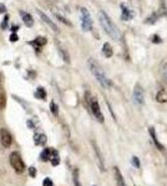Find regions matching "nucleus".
Returning a JSON list of instances; mask_svg holds the SVG:
<instances>
[{"mask_svg":"<svg viewBox=\"0 0 167 186\" xmlns=\"http://www.w3.org/2000/svg\"><path fill=\"white\" fill-rule=\"evenodd\" d=\"M99 19H100V24H101V26H102L104 31L111 37V39H114V40L121 39V32H120L119 27L114 24V21L109 17L107 14H106L105 11H100Z\"/></svg>","mask_w":167,"mask_h":186,"instance_id":"obj_1","label":"nucleus"},{"mask_svg":"<svg viewBox=\"0 0 167 186\" xmlns=\"http://www.w3.org/2000/svg\"><path fill=\"white\" fill-rule=\"evenodd\" d=\"M89 68H90L91 73L94 74V77L96 78V81L99 82L104 88H110L111 86H112V82L109 80V77L105 74L102 68H101L99 66V63H97L96 61H94L92 58L89 60Z\"/></svg>","mask_w":167,"mask_h":186,"instance_id":"obj_2","label":"nucleus"},{"mask_svg":"<svg viewBox=\"0 0 167 186\" xmlns=\"http://www.w3.org/2000/svg\"><path fill=\"white\" fill-rule=\"evenodd\" d=\"M9 159H10V164L13 166V169L15 170L16 173H22V171L25 170V164L18 151H13Z\"/></svg>","mask_w":167,"mask_h":186,"instance_id":"obj_3","label":"nucleus"},{"mask_svg":"<svg viewBox=\"0 0 167 186\" xmlns=\"http://www.w3.org/2000/svg\"><path fill=\"white\" fill-rule=\"evenodd\" d=\"M81 12V26L84 31H90L92 29V20H91V15L89 10L86 8H81L80 9Z\"/></svg>","mask_w":167,"mask_h":186,"instance_id":"obj_4","label":"nucleus"},{"mask_svg":"<svg viewBox=\"0 0 167 186\" xmlns=\"http://www.w3.org/2000/svg\"><path fill=\"white\" fill-rule=\"evenodd\" d=\"M89 103H90V109L92 112V114H94V117L99 120L100 123H104V115H102V112H101V109H100V105H99L97 99L92 97V98H90Z\"/></svg>","mask_w":167,"mask_h":186,"instance_id":"obj_5","label":"nucleus"},{"mask_svg":"<svg viewBox=\"0 0 167 186\" xmlns=\"http://www.w3.org/2000/svg\"><path fill=\"white\" fill-rule=\"evenodd\" d=\"M0 142H1V144H3L4 148H9V146L11 145V143H13L11 134H10V132H9L8 129H5V128H1V129H0Z\"/></svg>","mask_w":167,"mask_h":186,"instance_id":"obj_6","label":"nucleus"},{"mask_svg":"<svg viewBox=\"0 0 167 186\" xmlns=\"http://www.w3.org/2000/svg\"><path fill=\"white\" fill-rule=\"evenodd\" d=\"M143 98H145L143 90L141 88L140 85H136L135 90H133V101H135L137 104H143Z\"/></svg>","mask_w":167,"mask_h":186,"instance_id":"obj_7","label":"nucleus"},{"mask_svg":"<svg viewBox=\"0 0 167 186\" xmlns=\"http://www.w3.org/2000/svg\"><path fill=\"white\" fill-rule=\"evenodd\" d=\"M38 14L40 15V17L43 19V21L45 22V24L48 25L49 27H51L53 31H55V32H59V31H60V30H59V27L56 26V24H55V22H54L53 20H50V17H49V16H46L43 11H40V10H39V11H38Z\"/></svg>","mask_w":167,"mask_h":186,"instance_id":"obj_8","label":"nucleus"},{"mask_svg":"<svg viewBox=\"0 0 167 186\" xmlns=\"http://www.w3.org/2000/svg\"><path fill=\"white\" fill-rule=\"evenodd\" d=\"M114 174H115L116 185H117V186H127L126 183H125V180H123V176L121 175V173H120L119 167H115V169H114Z\"/></svg>","mask_w":167,"mask_h":186,"instance_id":"obj_9","label":"nucleus"},{"mask_svg":"<svg viewBox=\"0 0 167 186\" xmlns=\"http://www.w3.org/2000/svg\"><path fill=\"white\" fill-rule=\"evenodd\" d=\"M121 17H122V20H125V21H130L132 19L131 10H130L126 5H123V4H121Z\"/></svg>","mask_w":167,"mask_h":186,"instance_id":"obj_10","label":"nucleus"},{"mask_svg":"<svg viewBox=\"0 0 167 186\" xmlns=\"http://www.w3.org/2000/svg\"><path fill=\"white\" fill-rule=\"evenodd\" d=\"M20 15L22 17V21H24L25 26L31 27L32 25H34V19H32V16L30 15V14H27L25 11H20Z\"/></svg>","mask_w":167,"mask_h":186,"instance_id":"obj_11","label":"nucleus"},{"mask_svg":"<svg viewBox=\"0 0 167 186\" xmlns=\"http://www.w3.org/2000/svg\"><path fill=\"white\" fill-rule=\"evenodd\" d=\"M29 44L34 46V47L36 49V51H40L41 46H44L46 44V39H45V37H43V36H40V37H36L34 41H31V42H29Z\"/></svg>","mask_w":167,"mask_h":186,"instance_id":"obj_12","label":"nucleus"},{"mask_svg":"<svg viewBox=\"0 0 167 186\" xmlns=\"http://www.w3.org/2000/svg\"><path fill=\"white\" fill-rule=\"evenodd\" d=\"M92 146H94V150H95V153H96V155H97V158H99V164H100V167H101V170H105V164H104V158H102V155H101V153H100V149H99V146L96 145V143L95 142H92Z\"/></svg>","mask_w":167,"mask_h":186,"instance_id":"obj_13","label":"nucleus"},{"mask_svg":"<svg viewBox=\"0 0 167 186\" xmlns=\"http://www.w3.org/2000/svg\"><path fill=\"white\" fill-rule=\"evenodd\" d=\"M148 132H150V135H151V138H152V140H154V143H155V145L157 146V148H159V150H163V146H162L161 145V144H160V142H159V139H157V135H156V130H155V128H150V130H148Z\"/></svg>","mask_w":167,"mask_h":186,"instance_id":"obj_14","label":"nucleus"},{"mask_svg":"<svg viewBox=\"0 0 167 186\" xmlns=\"http://www.w3.org/2000/svg\"><path fill=\"white\" fill-rule=\"evenodd\" d=\"M51 155H53V149L46 148V149H44V150L41 151L40 159L43 160V161H49L50 159H51Z\"/></svg>","mask_w":167,"mask_h":186,"instance_id":"obj_15","label":"nucleus"},{"mask_svg":"<svg viewBox=\"0 0 167 186\" xmlns=\"http://www.w3.org/2000/svg\"><path fill=\"white\" fill-rule=\"evenodd\" d=\"M112 53H114V50H112V47H111V45L109 42H105L104 46H102V55L105 56V57L110 58L111 56H112Z\"/></svg>","mask_w":167,"mask_h":186,"instance_id":"obj_16","label":"nucleus"},{"mask_svg":"<svg viewBox=\"0 0 167 186\" xmlns=\"http://www.w3.org/2000/svg\"><path fill=\"white\" fill-rule=\"evenodd\" d=\"M34 140H35L36 145H44V144L46 143V135L45 134H35Z\"/></svg>","mask_w":167,"mask_h":186,"instance_id":"obj_17","label":"nucleus"},{"mask_svg":"<svg viewBox=\"0 0 167 186\" xmlns=\"http://www.w3.org/2000/svg\"><path fill=\"white\" fill-rule=\"evenodd\" d=\"M35 97L39 99H45L46 98V91L43 87H38V90L35 92Z\"/></svg>","mask_w":167,"mask_h":186,"instance_id":"obj_18","label":"nucleus"},{"mask_svg":"<svg viewBox=\"0 0 167 186\" xmlns=\"http://www.w3.org/2000/svg\"><path fill=\"white\" fill-rule=\"evenodd\" d=\"M156 99L159 101V102H166L167 101V94H166V92L163 90H160L159 93H157V96H156Z\"/></svg>","mask_w":167,"mask_h":186,"instance_id":"obj_19","label":"nucleus"},{"mask_svg":"<svg viewBox=\"0 0 167 186\" xmlns=\"http://www.w3.org/2000/svg\"><path fill=\"white\" fill-rule=\"evenodd\" d=\"M59 53L61 55V57L65 62H67V63L70 62V56H69V53L66 52V50H64L62 47H60V46H59Z\"/></svg>","mask_w":167,"mask_h":186,"instance_id":"obj_20","label":"nucleus"},{"mask_svg":"<svg viewBox=\"0 0 167 186\" xmlns=\"http://www.w3.org/2000/svg\"><path fill=\"white\" fill-rule=\"evenodd\" d=\"M161 76L167 82V61L162 62V65H161Z\"/></svg>","mask_w":167,"mask_h":186,"instance_id":"obj_21","label":"nucleus"},{"mask_svg":"<svg viewBox=\"0 0 167 186\" xmlns=\"http://www.w3.org/2000/svg\"><path fill=\"white\" fill-rule=\"evenodd\" d=\"M55 16H56V17L59 19V20L61 21V22H64L65 25H67V26H71V22L69 21V20H67V19L65 17V16H62V15H60V14H58V12H55Z\"/></svg>","mask_w":167,"mask_h":186,"instance_id":"obj_22","label":"nucleus"},{"mask_svg":"<svg viewBox=\"0 0 167 186\" xmlns=\"http://www.w3.org/2000/svg\"><path fill=\"white\" fill-rule=\"evenodd\" d=\"M50 109H51V113L55 115V117H58L59 115V108H58V104L55 103V102H51V104H50Z\"/></svg>","mask_w":167,"mask_h":186,"instance_id":"obj_23","label":"nucleus"},{"mask_svg":"<svg viewBox=\"0 0 167 186\" xmlns=\"http://www.w3.org/2000/svg\"><path fill=\"white\" fill-rule=\"evenodd\" d=\"M74 185H75V186H82L81 185V183H80V180H79V171L75 169V170H74Z\"/></svg>","mask_w":167,"mask_h":186,"instance_id":"obj_24","label":"nucleus"},{"mask_svg":"<svg viewBox=\"0 0 167 186\" xmlns=\"http://www.w3.org/2000/svg\"><path fill=\"white\" fill-rule=\"evenodd\" d=\"M131 162H132V165L135 166V167H140V161H138V158H136V156H132V159H131Z\"/></svg>","mask_w":167,"mask_h":186,"instance_id":"obj_25","label":"nucleus"},{"mask_svg":"<svg viewBox=\"0 0 167 186\" xmlns=\"http://www.w3.org/2000/svg\"><path fill=\"white\" fill-rule=\"evenodd\" d=\"M5 108V96L1 94L0 96V109H4Z\"/></svg>","mask_w":167,"mask_h":186,"instance_id":"obj_26","label":"nucleus"},{"mask_svg":"<svg viewBox=\"0 0 167 186\" xmlns=\"http://www.w3.org/2000/svg\"><path fill=\"white\" fill-rule=\"evenodd\" d=\"M8 20H9V16L5 15V17H4V20H3V24H1V29L3 30H5L8 27Z\"/></svg>","mask_w":167,"mask_h":186,"instance_id":"obj_27","label":"nucleus"},{"mask_svg":"<svg viewBox=\"0 0 167 186\" xmlns=\"http://www.w3.org/2000/svg\"><path fill=\"white\" fill-rule=\"evenodd\" d=\"M43 186H53V181H51V179H50V178H46V179H44Z\"/></svg>","mask_w":167,"mask_h":186,"instance_id":"obj_28","label":"nucleus"},{"mask_svg":"<svg viewBox=\"0 0 167 186\" xmlns=\"http://www.w3.org/2000/svg\"><path fill=\"white\" fill-rule=\"evenodd\" d=\"M9 40H10L11 42H16V41L19 40V37H18V35L15 34V32H13V34L10 35V37H9Z\"/></svg>","mask_w":167,"mask_h":186,"instance_id":"obj_29","label":"nucleus"},{"mask_svg":"<svg viewBox=\"0 0 167 186\" xmlns=\"http://www.w3.org/2000/svg\"><path fill=\"white\" fill-rule=\"evenodd\" d=\"M151 40H152V42H156V44H160L161 42V39L157 35H155V36H152L151 37Z\"/></svg>","mask_w":167,"mask_h":186,"instance_id":"obj_30","label":"nucleus"},{"mask_svg":"<svg viewBox=\"0 0 167 186\" xmlns=\"http://www.w3.org/2000/svg\"><path fill=\"white\" fill-rule=\"evenodd\" d=\"M29 174H30V176H32V178H35V176H36V170H35V167H34V166H31V167H30Z\"/></svg>","mask_w":167,"mask_h":186,"instance_id":"obj_31","label":"nucleus"},{"mask_svg":"<svg viewBox=\"0 0 167 186\" xmlns=\"http://www.w3.org/2000/svg\"><path fill=\"white\" fill-rule=\"evenodd\" d=\"M5 11H6L5 5H4V4H0V14H4Z\"/></svg>","mask_w":167,"mask_h":186,"instance_id":"obj_32","label":"nucleus"},{"mask_svg":"<svg viewBox=\"0 0 167 186\" xmlns=\"http://www.w3.org/2000/svg\"><path fill=\"white\" fill-rule=\"evenodd\" d=\"M18 29H19V26H18V25H14V26L11 27V30H13V32H16V31H18Z\"/></svg>","mask_w":167,"mask_h":186,"instance_id":"obj_33","label":"nucleus"},{"mask_svg":"<svg viewBox=\"0 0 167 186\" xmlns=\"http://www.w3.org/2000/svg\"><path fill=\"white\" fill-rule=\"evenodd\" d=\"M0 83H1V76H0Z\"/></svg>","mask_w":167,"mask_h":186,"instance_id":"obj_34","label":"nucleus"}]
</instances>
